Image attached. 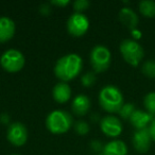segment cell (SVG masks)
<instances>
[{
  "mask_svg": "<svg viewBox=\"0 0 155 155\" xmlns=\"http://www.w3.org/2000/svg\"><path fill=\"white\" fill-rule=\"evenodd\" d=\"M83 66V61L80 55L69 53L62 56L54 66L55 75L63 81L71 80L80 73Z\"/></svg>",
  "mask_w": 155,
  "mask_h": 155,
  "instance_id": "1",
  "label": "cell"
},
{
  "mask_svg": "<svg viewBox=\"0 0 155 155\" xmlns=\"http://www.w3.org/2000/svg\"><path fill=\"white\" fill-rule=\"evenodd\" d=\"M99 102L100 105L110 113H118L124 104L122 93L114 85H106L100 91Z\"/></svg>",
  "mask_w": 155,
  "mask_h": 155,
  "instance_id": "2",
  "label": "cell"
},
{
  "mask_svg": "<svg viewBox=\"0 0 155 155\" xmlns=\"http://www.w3.org/2000/svg\"><path fill=\"white\" fill-rule=\"evenodd\" d=\"M72 124V117L63 110H52L46 118V125L52 133H65Z\"/></svg>",
  "mask_w": 155,
  "mask_h": 155,
  "instance_id": "3",
  "label": "cell"
},
{
  "mask_svg": "<svg viewBox=\"0 0 155 155\" xmlns=\"http://www.w3.org/2000/svg\"><path fill=\"white\" fill-rule=\"evenodd\" d=\"M120 52L122 54L125 62L131 64L132 66H137L143 58L144 51L139 43L135 39L127 38L120 43Z\"/></svg>",
  "mask_w": 155,
  "mask_h": 155,
  "instance_id": "4",
  "label": "cell"
},
{
  "mask_svg": "<svg viewBox=\"0 0 155 155\" xmlns=\"http://www.w3.org/2000/svg\"><path fill=\"white\" fill-rule=\"evenodd\" d=\"M25 55L21 51L17 49H8L2 53L0 58V64L5 70L11 71H18L24 67L25 65Z\"/></svg>",
  "mask_w": 155,
  "mask_h": 155,
  "instance_id": "5",
  "label": "cell"
},
{
  "mask_svg": "<svg viewBox=\"0 0 155 155\" xmlns=\"http://www.w3.org/2000/svg\"><path fill=\"white\" fill-rule=\"evenodd\" d=\"M110 51L103 45H97L91 51V63L96 71H104L110 65Z\"/></svg>",
  "mask_w": 155,
  "mask_h": 155,
  "instance_id": "6",
  "label": "cell"
},
{
  "mask_svg": "<svg viewBox=\"0 0 155 155\" xmlns=\"http://www.w3.org/2000/svg\"><path fill=\"white\" fill-rule=\"evenodd\" d=\"M89 26L88 18L83 13L74 12L71 14L70 17L67 20V29L71 35L74 36H81L87 31Z\"/></svg>",
  "mask_w": 155,
  "mask_h": 155,
  "instance_id": "7",
  "label": "cell"
},
{
  "mask_svg": "<svg viewBox=\"0 0 155 155\" xmlns=\"http://www.w3.org/2000/svg\"><path fill=\"white\" fill-rule=\"evenodd\" d=\"M8 139L15 146H22L27 141L28 131L25 124L21 122H13L8 127L7 132Z\"/></svg>",
  "mask_w": 155,
  "mask_h": 155,
  "instance_id": "8",
  "label": "cell"
},
{
  "mask_svg": "<svg viewBox=\"0 0 155 155\" xmlns=\"http://www.w3.org/2000/svg\"><path fill=\"white\" fill-rule=\"evenodd\" d=\"M100 127H101L102 132L110 137H117L122 132V123L120 119L113 115L103 117L100 121Z\"/></svg>",
  "mask_w": 155,
  "mask_h": 155,
  "instance_id": "9",
  "label": "cell"
},
{
  "mask_svg": "<svg viewBox=\"0 0 155 155\" xmlns=\"http://www.w3.org/2000/svg\"><path fill=\"white\" fill-rule=\"evenodd\" d=\"M151 141H152V138H151L148 127L141 130H136L133 135V138H132L134 148L139 153L148 152L151 147Z\"/></svg>",
  "mask_w": 155,
  "mask_h": 155,
  "instance_id": "10",
  "label": "cell"
},
{
  "mask_svg": "<svg viewBox=\"0 0 155 155\" xmlns=\"http://www.w3.org/2000/svg\"><path fill=\"white\" fill-rule=\"evenodd\" d=\"M153 118H154V116L149 114L146 110H135V112L132 114L131 118H130V121H131L132 125L136 127V130H141L149 127Z\"/></svg>",
  "mask_w": 155,
  "mask_h": 155,
  "instance_id": "11",
  "label": "cell"
},
{
  "mask_svg": "<svg viewBox=\"0 0 155 155\" xmlns=\"http://www.w3.org/2000/svg\"><path fill=\"white\" fill-rule=\"evenodd\" d=\"M15 33V22L7 16L0 17V43L12 38Z\"/></svg>",
  "mask_w": 155,
  "mask_h": 155,
  "instance_id": "12",
  "label": "cell"
},
{
  "mask_svg": "<svg viewBox=\"0 0 155 155\" xmlns=\"http://www.w3.org/2000/svg\"><path fill=\"white\" fill-rule=\"evenodd\" d=\"M119 19L125 27L131 30L137 28L138 21H139L137 14L131 8H122L119 12Z\"/></svg>",
  "mask_w": 155,
  "mask_h": 155,
  "instance_id": "13",
  "label": "cell"
},
{
  "mask_svg": "<svg viewBox=\"0 0 155 155\" xmlns=\"http://www.w3.org/2000/svg\"><path fill=\"white\" fill-rule=\"evenodd\" d=\"M127 147L122 140L115 139L104 144L102 154L103 155H127Z\"/></svg>",
  "mask_w": 155,
  "mask_h": 155,
  "instance_id": "14",
  "label": "cell"
},
{
  "mask_svg": "<svg viewBox=\"0 0 155 155\" xmlns=\"http://www.w3.org/2000/svg\"><path fill=\"white\" fill-rule=\"evenodd\" d=\"M91 107V100L84 94H79L75 96L71 104V108L77 115H84Z\"/></svg>",
  "mask_w": 155,
  "mask_h": 155,
  "instance_id": "15",
  "label": "cell"
},
{
  "mask_svg": "<svg viewBox=\"0 0 155 155\" xmlns=\"http://www.w3.org/2000/svg\"><path fill=\"white\" fill-rule=\"evenodd\" d=\"M52 94H53V98L55 99V101L60 102V103H64V102L68 101L70 98L71 89L67 83L58 82L54 85Z\"/></svg>",
  "mask_w": 155,
  "mask_h": 155,
  "instance_id": "16",
  "label": "cell"
},
{
  "mask_svg": "<svg viewBox=\"0 0 155 155\" xmlns=\"http://www.w3.org/2000/svg\"><path fill=\"white\" fill-rule=\"evenodd\" d=\"M138 8L140 13L146 17L152 18L155 16V1L153 0H142L138 5Z\"/></svg>",
  "mask_w": 155,
  "mask_h": 155,
  "instance_id": "17",
  "label": "cell"
},
{
  "mask_svg": "<svg viewBox=\"0 0 155 155\" xmlns=\"http://www.w3.org/2000/svg\"><path fill=\"white\" fill-rule=\"evenodd\" d=\"M143 105L146 112L155 117V91H150L143 98Z\"/></svg>",
  "mask_w": 155,
  "mask_h": 155,
  "instance_id": "18",
  "label": "cell"
},
{
  "mask_svg": "<svg viewBox=\"0 0 155 155\" xmlns=\"http://www.w3.org/2000/svg\"><path fill=\"white\" fill-rule=\"evenodd\" d=\"M141 71L146 77L155 79V60H149L143 63Z\"/></svg>",
  "mask_w": 155,
  "mask_h": 155,
  "instance_id": "19",
  "label": "cell"
},
{
  "mask_svg": "<svg viewBox=\"0 0 155 155\" xmlns=\"http://www.w3.org/2000/svg\"><path fill=\"white\" fill-rule=\"evenodd\" d=\"M135 106H134V104L132 103H125L122 105V107L119 110V115H120L121 118L123 119H129L131 118L132 114H133L134 112H135Z\"/></svg>",
  "mask_w": 155,
  "mask_h": 155,
  "instance_id": "20",
  "label": "cell"
},
{
  "mask_svg": "<svg viewBox=\"0 0 155 155\" xmlns=\"http://www.w3.org/2000/svg\"><path fill=\"white\" fill-rule=\"evenodd\" d=\"M89 5H91V2H89L88 0H75L74 2H73V9L78 13H81L82 11L86 10Z\"/></svg>",
  "mask_w": 155,
  "mask_h": 155,
  "instance_id": "21",
  "label": "cell"
},
{
  "mask_svg": "<svg viewBox=\"0 0 155 155\" xmlns=\"http://www.w3.org/2000/svg\"><path fill=\"white\" fill-rule=\"evenodd\" d=\"M81 82L84 86H91L96 82V75L94 72H86L82 78H81Z\"/></svg>",
  "mask_w": 155,
  "mask_h": 155,
  "instance_id": "22",
  "label": "cell"
},
{
  "mask_svg": "<svg viewBox=\"0 0 155 155\" xmlns=\"http://www.w3.org/2000/svg\"><path fill=\"white\" fill-rule=\"evenodd\" d=\"M74 130L77 131V133L81 134V135H84V134L88 133L89 125L87 124V122H85V121H82V120L77 121L74 125Z\"/></svg>",
  "mask_w": 155,
  "mask_h": 155,
  "instance_id": "23",
  "label": "cell"
},
{
  "mask_svg": "<svg viewBox=\"0 0 155 155\" xmlns=\"http://www.w3.org/2000/svg\"><path fill=\"white\" fill-rule=\"evenodd\" d=\"M148 129H149V132H150L151 138H152L153 141H155V117L153 118L152 122L150 123Z\"/></svg>",
  "mask_w": 155,
  "mask_h": 155,
  "instance_id": "24",
  "label": "cell"
},
{
  "mask_svg": "<svg viewBox=\"0 0 155 155\" xmlns=\"http://www.w3.org/2000/svg\"><path fill=\"white\" fill-rule=\"evenodd\" d=\"M91 147H93L96 151H100V150H103L104 146H102V143L99 140H94V141H91Z\"/></svg>",
  "mask_w": 155,
  "mask_h": 155,
  "instance_id": "25",
  "label": "cell"
},
{
  "mask_svg": "<svg viewBox=\"0 0 155 155\" xmlns=\"http://www.w3.org/2000/svg\"><path fill=\"white\" fill-rule=\"evenodd\" d=\"M53 5H66L69 3V0H52L51 1Z\"/></svg>",
  "mask_w": 155,
  "mask_h": 155,
  "instance_id": "26",
  "label": "cell"
},
{
  "mask_svg": "<svg viewBox=\"0 0 155 155\" xmlns=\"http://www.w3.org/2000/svg\"><path fill=\"white\" fill-rule=\"evenodd\" d=\"M41 12L44 14H47L50 12V8L49 5H48V3H43V5H41Z\"/></svg>",
  "mask_w": 155,
  "mask_h": 155,
  "instance_id": "27",
  "label": "cell"
},
{
  "mask_svg": "<svg viewBox=\"0 0 155 155\" xmlns=\"http://www.w3.org/2000/svg\"><path fill=\"white\" fill-rule=\"evenodd\" d=\"M132 32H133V35L136 37V38H139V37L141 36V33H140V31H138L137 29H134V30H132Z\"/></svg>",
  "mask_w": 155,
  "mask_h": 155,
  "instance_id": "28",
  "label": "cell"
}]
</instances>
